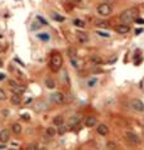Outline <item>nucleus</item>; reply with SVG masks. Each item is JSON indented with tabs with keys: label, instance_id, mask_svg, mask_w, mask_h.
I'll return each instance as SVG.
<instances>
[{
	"label": "nucleus",
	"instance_id": "f257e3e1",
	"mask_svg": "<svg viewBox=\"0 0 144 150\" xmlns=\"http://www.w3.org/2000/svg\"><path fill=\"white\" fill-rule=\"evenodd\" d=\"M138 17H139V8L131 7V8H128L126 10L123 11V13L119 15V19H120V22L124 23V24L130 25L131 23L138 19Z\"/></svg>",
	"mask_w": 144,
	"mask_h": 150
},
{
	"label": "nucleus",
	"instance_id": "f03ea898",
	"mask_svg": "<svg viewBox=\"0 0 144 150\" xmlns=\"http://www.w3.org/2000/svg\"><path fill=\"white\" fill-rule=\"evenodd\" d=\"M63 66V58L60 53H53L51 56V61H49V68L52 72H58Z\"/></svg>",
	"mask_w": 144,
	"mask_h": 150
},
{
	"label": "nucleus",
	"instance_id": "7ed1b4c3",
	"mask_svg": "<svg viewBox=\"0 0 144 150\" xmlns=\"http://www.w3.org/2000/svg\"><path fill=\"white\" fill-rule=\"evenodd\" d=\"M98 13L101 17H109L113 13V7H111L109 3H102L98 7Z\"/></svg>",
	"mask_w": 144,
	"mask_h": 150
},
{
	"label": "nucleus",
	"instance_id": "20e7f679",
	"mask_svg": "<svg viewBox=\"0 0 144 150\" xmlns=\"http://www.w3.org/2000/svg\"><path fill=\"white\" fill-rule=\"evenodd\" d=\"M125 139H126V141H128L129 144H131V145H138V144H140V137L138 136L135 132L128 131L125 134Z\"/></svg>",
	"mask_w": 144,
	"mask_h": 150
},
{
	"label": "nucleus",
	"instance_id": "39448f33",
	"mask_svg": "<svg viewBox=\"0 0 144 150\" xmlns=\"http://www.w3.org/2000/svg\"><path fill=\"white\" fill-rule=\"evenodd\" d=\"M49 98H51V101L53 102V104L61 105V104H63V102H64L66 96H64L62 92H53L51 96H49Z\"/></svg>",
	"mask_w": 144,
	"mask_h": 150
},
{
	"label": "nucleus",
	"instance_id": "423d86ee",
	"mask_svg": "<svg viewBox=\"0 0 144 150\" xmlns=\"http://www.w3.org/2000/svg\"><path fill=\"white\" fill-rule=\"evenodd\" d=\"M130 106H131V108H133L134 111H137V112H143L144 111V104H143V101H140L139 98H133L131 100Z\"/></svg>",
	"mask_w": 144,
	"mask_h": 150
},
{
	"label": "nucleus",
	"instance_id": "0eeeda50",
	"mask_svg": "<svg viewBox=\"0 0 144 150\" xmlns=\"http://www.w3.org/2000/svg\"><path fill=\"white\" fill-rule=\"evenodd\" d=\"M10 139V131L8 130V129H3L1 131H0V143L5 144L8 143Z\"/></svg>",
	"mask_w": 144,
	"mask_h": 150
},
{
	"label": "nucleus",
	"instance_id": "6e6552de",
	"mask_svg": "<svg viewBox=\"0 0 144 150\" xmlns=\"http://www.w3.org/2000/svg\"><path fill=\"white\" fill-rule=\"evenodd\" d=\"M115 30H116L119 34H126V33H129V32H130V25L121 23V24H119V25L116 26Z\"/></svg>",
	"mask_w": 144,
	"mask_h": 150
},
{
	"label": "nucleus",
	"instance_id": "1a4fd4ad",
	"mask_svg": "<svg viewBox=\"0 0 144 150\" xmlns=\"http://www.w3.org/2000/svg\"><path fill=\"white\" fill-rule=\"evenodd\" d=\"M76 38H77V40L81 44H85L89 42V35L86 33H84V32H77V33H76Z\"/></svg>",
	"mask_w": 144,
	"mask_h": 150
},
{
	"label": "nucleus",
	"instance_id": "9d476101",
	"mask_svg": "<svg viewBox=\"0 0 144 150\" xmlns=\"http://www.w3.org/2000/svg\"><path fill=\"white\" fill-rule=\"evenodd\" d=\"M81 121H82L81 115H73V116H71V117H70V120H68L70 126H77Z\"/></svg>",
	"mask_w": 144,
	"mask_h": 150
},
{
	"label": "nucleus",
	"instance_id": "9b49d317",
	"mask_svg": "<svg viewBox=\"0 0 144 150\" xmlns=\"http://www.w3.org/2000/svg\"><path fill=\"white\" fill-rule=\"evenodd\" d=\"M96 124H98V120H96L95 116H87L85 119V125L87 128H94V126H96Z\"/></svg>",
	"mask_w": 144,
	"mask_h": 150
},
{
	"label": "nucleus",
	"instance_id": "f8f14e48",
	"mask_svg": "<svg viewBox=\"0 0 144 150\" xmlns=\"http://www.w3.org/2000/svg\"><path fill=\"white\" fill-rule=\"evenodd\" d=\"M96 130H98V134L101 135V136H106V135L109 134V129H108V126L105 125V124H100Z\"/></svg>",
	"mask_w": 144,
	"mask_h": 150
},
{
	"label": "nucleus",
	"instance_id": "ddd939ff",
	"mask_svg": "<svg viewBox=\"0 0 144 150\" xmlns=\"http://www.w3.org/2000/svg\"><path fill=\"white\" fill-rule=\"evenodd\" d=\"M90 61L92 62L95 66H100V64H102L104 63V61H102V58L100 57V56H98V54H92L90 57Z\"/></svg>",
	"mask_w": 144,
	"mask_h": 150
},
{
	"label": "nucleus",
	"instance_id": "4468645a",
	"mask_svg": "<svg viewBox=\"0 0 144 150\" xmlns=\"http://www.w3.org/2000/svg\"><path fill=\"white\" fill-rule=\"evenodd\" d=\"M10 101H11V104H13V105H19L20 101H22V96H20V93L14 92L13 95H11V97H10Z\"/></svg>",
	"mask_w": 144,
	"mask_h": 150
},
{
	"label": "nucleus",
	"instance_id": "2eb2a0df",
	"mask_svg": "<svg viewBox=\"0 0 144 150\" xmlns=\"http://www.w3.org/2000/svg\"><path fill=\"white\" fill-rule=\"evenodd\" d=\"M64 124V117L62 116V115H57V116H54V119H53V125L54 126H61V125H63Z\"/></svg>",
	"mask_w": 144,
	"mask_h": 150
},
{
	"label": "nucleus",
	"instance_id": "dca6fc26",
	"mask_svg": "<svg viewBox=\"0 0 144 150\" xmlns=\"http://www.w3.org/2000/svg\"><path fill=\"white\" fill-rule=\"evenodd\" d=\"M11 131H13L15 135H19L20 132H22V125H20V124L14 122L13 125H11Z\"/></svg>",
	"mask_w": 144,
	"mask_h": 150
},
{
	"label": "nucleus",
	"instance_id": "f3484780",
	"mask_svg": "<svg viewBox=\"0 0 144 150\" xmlns=\"http://www.w3.org/2000/svg\"><path fill=\"white\" fill-rule=\"evenodd\" d=\"M25 90H27V88H25V86L24 85H18V86H15L13 88V91L15 93H20V95H22L23 92H25Z\"/></svg>",
	"mask_w": 144,
	"mask_h": 150
},
{
	"label": "nucleus",
	"instance_id": "a211bd4d",
	"mask_svg": "<svg viewBox=\"0 0 144 150\" xmlns=\"http://www.w3.org/2000/svg\"><path fill=\"white\" fill-rule=\"evenodd\" d=\"M73 25L77 26V28H85V26H86V23L81 19H73Z\"/></svg>",
	"mask_w": 144,
	"mask_h": 150
},
{
	"label": "nucleus",
	"instance_id": "6ab92c4d",
	"mask_svg": "<svg viewBox=\"0 0 144 150\" xmlns=\"http://www.w3.org/2000/svg\"><path fill=\"white\" fill-rule=\"evenodd\" d=\"M56 134H57V131H56V129H54V128H52V126H51V128H47V130H46V135H47L48 137H53Z\"/></svg>",
	"mask_w": 144,
	"mask_h": 150
},
{
	"label": "nucleus",
	"instance_id": "aec40b11",
	"mask_svg": "<svg viewBox=\"0 0 144 150\" xmlns=\"http://www.w3.org/2000/svg\"><path fill=\"white\" fill-rule=\"evenodd\" d=\"M44 83H46V87H48L49 90H53V88L56 87V83H54V81L52 78H47Z\"/></svg>",
	"mask_w": 144,
	"mask_h": 150
},
{
	"label": "nucleus",
	"instance_id": "412c9836",
	"mask_svg": "<svg viewBox=\"0 0 144 150\" xmlns=\"http://www.w3.org/2000/svg\"><path fill=\"white\" fill-rule=\"evenodd\" d=\"M52 19L56 20V22H60V23L64 22V17L60 15V14H57V13H52Z\"/></svg>",
	"mask_w": 144,
	"mask_h": 150
},
{
	"label": "nucleus",
	"instance_id": "4be33fe9",
	"mask_svg": "<svg viewBox=\"0 0 144 150\" xmlns=\"http://www.w3.org/2000/svg\"><path fill=\"white\" fill-rule=\"evenodd\" d=\"M37 37H38V39L43 40V42L49 40V34L48 33H39V34H37Z\"/></svg>",
	"mask_w": 144,
	"mask_h": 150
},
{
	"label": "nucleus",
	"instance_id": "5701e85b",
	"mask_svg": "<svg viewBox=\"0 0 144 150\" xmlns=\"http://www.w3.org/2000/svg\"><path fill=\"white\" fill-rule=\"evenodd\" d=\"M67 52H68V54H70V57H71V58L77 57V51H76L75 48H68V51H67Z\"/></svg>",
	"mask_w": 144,
	"mask_h": 150
},
{
	"label": "nucleus",
	"instance_id": "b1692460",
	"mask_svg": "<svg viewBox=\"0 0 144 150\" xmlns=\"http://www.w3.org/2000/svg\"><path fill=\"white\" fill-rule=\"evenodd\" d=\"M96 34L102 38H110V33H106V32H102V30H96Z\"/></svg>",
	"mask_w": 144,
	"mask_h": 150
},
{
	"label": "nucleus",
	"instance_id": "393cba45",
	"mask_svg": "<svg viewBox=\"0 0 144 150\" xmlns=\"http://www.w3.org/2000/svg\"><path fill=\"white\" fill-rule=\"evenodd\" d=\"M58 130H57V132H58V134H60V135H63L64 134V132H66V130H67V128H66V126H64V125H61V126H58Z\"/></svg>",
	"mask_w": 144,
	"mask_h": 150
},
{
	"label": "nucleus",
	"instance_id": "a878e982",
	"mask_svg": "<svg viewBox=\"0 0 144 150\" xmlns=\"http://www.w3.org/2000/svg\"><path fill=\"white\" fill-rule=\"evenodd\" d=\"M95 24H96V26H101V28H108V26H109V23H106V22H100V20H98Z\"/></svg>",
	"mask_w": 144,
	"mask_h": 150
},
{
	"label": "nucleus",
	"instance_id": "bb28decb",
	"mask_svg": "<svg viewBox=\"0 0 144 150\" xmlns=\"http://www.w3.org/2000/svg\"><path fill=\"white\" fill-rule=\"evenodd\" d=\"M96 83H98V78H92V79H89V81H87V86L89 87H94Z\"/></svg>",
	"mask_w": 144,
	"mask_h": 150
},
{
	"label": "nucleus",
	"instance_id": "cd10ccee",
	"mask_svg": "<svg viewBox=\"0 0 144 150\" xmlns=\"http://www.w3.org/2000/svg\"><path fill=\"white\" fill-rule=\"evenodd\" d=\"M37 20H38V22H40V24H42V25H48L47 20H46V19H43V18L40 17V15H37Z\"/></svg>",
	"mask_w": 144,
	"mask_h": 150
},
{
	"label": "nucleus",
	"instance_id": "c85d7f7f",
	"mask_svg": "<svg viewBox=\"0 0 144 150\" xmlns=\"http://www.w3.org/2000/svg\"><path fill=\"white\" fill-rule=\"evenodd\" d=\"M5 98H7V93H5L4 90H1V88H0V100H1V101H4Z\"/></svg>",
	"mask_w": 144,
	"mask_h": 150
},
{
	"label": "nucleus",
	"instance_id": "c756f323",
	"mask_svg": "<svg viewBox=\"0 0 144 150\" xmlns=\"http://www.w3.org/2000/svg\"><path fill=\"white\" fill-rule=\"evenodd\" d=\"M106 146H108V149H110V150H115V144L113 143V141H110V143H108L106 144Z\"/></svg>",
	"mask_w": 144,
	"mask_h": 150
},
{
	"label": "nucleus",
	"instance_id": "7c9ffc66",
	"mask_svg": "<svg viewBox=\"0 0 144 150\" xmlns=\"http://www.w3.org/2000/svg\"><path fill=\"white\" fill-rule=\"evenodd\" d=\"M40 26H42V24H39V23H33V24H32V30H36V29H39Z\"/></svg>",
	"mask_w": 144,
	"mask_h": 150
},
{
	"label": "nucleus",
	"instance_id": "2f4dec72",
	"mask_svg": "<svg viewBox=\"0 0 144 150\" xmlns=\"http://www.w3.org/2000/svg\"><path fill=\"white\" fill-rule=\"evenodd\" d=\"M37 146L36 144H29V145L27 146V150H37Z\"/></svg>",
	"mask_w": 144,
	"mask_h": 150
},
{
	"label": "nucleus",
	"instance_id": "473e14b6",
	"mask_svg": "<svg viewBox=\"0 0 144 150\" xmlns=\"http://www.w3.org/2000/svg\"><path fill=\"white\" fill-rule=\"evenodd\" d=\"M22 119L25 120V121H29V120H31V116H29L28 114H23V115H22Z\"/></svg>",
	"mask_w": 144,
	"mask_h": 150
},
{
	"label": "nucleus",
	"instance_id": "72a5a7b5",
	"mask_svg": "<svg viewBox=\"0 0 144 150\" xmlns=\"http://www.w3.org/2000/svg\"><path fill=\"white\" fill-rule=\"evenodd\" d=\"M9 85H10V87H11V88H14L15 86H18V83H17V82L14 81V79H10V81H9Z\"/></svg>",
	"mask_w": 144,
	"mask_h": 150
},
{
	"label": "nucleus",
	"instance_id": "f704fd0d",
	"mask_svg": "<svg viewBox=\"0 0 144 150\" xmlns=\"http://www.w3.org/2000/svg\"><path fill=\"white\" fill-rule=\"evenodd\" d=\"M37 150H47V148H46V146H43V145H38Z\"/></svg>",
	"mask_w": 144,
	"mask_h": 150
},
{
	"label": "nucleus",
	"instance_id": "c9c22d12",
	"mask_svg": "<svg viewBox=\"0 0 144 150\" xmlns=\"http://www.w3.org/2000/svg\"><path fill=\"white\" fill-rule=\"evenodd\" d=\"M135 22H137L138 24H144V19H139V18H138V19L135 20Z\"/></svg>",
	"mask_w": 144,
	"mask_h": 150
},
{
	"label": "nucleus",
	"instance_id": "e433bc0d",
	"mask_svg": "<svg viewBox=\"0 0 144 150\" xmlns=\"http://www.w3.org/2000/svg\"><path fill=\"white\" fill-rule=\"evenodd\" d=\"M143 32V29H137V30H135V35H138V34H140Z\"/></svg>",
	"mask_w": 144,
	"mask_h": 150
},
{
	"label": "nucleus",
	"instance_id": "4c0bfd02",
	"mask_svg": "<svg viewBox=\"0 0 144 150\" xmlns=\"http://www.w3.org/2000/svg\"><path fill=\"white\" fill-rule=\"evenodd\" d=\"M3 79H5V75L4 73H0V81H3Z\"/></svg>",
	"mask_w": 144,
	"mask_h": 150
},
{
	"label": "nucleus",
	"instance_id": "58836bf2",
	"mask_svg": "<svg viewBox=\"0 0 144 150\" xmlns=\"http://www.w3.org/2000/svg\"><path fill=\"white\" fill-rule=\"evenodd\" d=\"M4 46H3V44H0V53H1V52H4Z\"/></svg>",
	"mask_w": 144,
	"mask_h": 150
},
{
	"label": "nucleus",
	"instance_id": "ea45409f",
	"mask_svg": "<svg viewBox=\"0 0 144 150\" xmlns=\"http://www.w3.org/2000/svg\"><path fill=\"white\" fill-rule=\"evenodd\" d=\"M3 149H5V146L4 145H0V150H3Z\"/></svg>",
	"mask_w": 144,
	"mask_h": 150
},
{
	"label": "nucleus",
	"instance_id": "a19ab883",
	"mask_svg": "<svg viewBox=\"0 0 144 150\" xmlns=\"http://www.w3.org/2000/svg\"><path fill=\"white\" fill-rule=\"evenodd\" d=\"M0 67H3V61L0 59Z\"/></svg>",
	"mask_w": 144,
	"mask_h": 150
},
{
	"label": "nucleus",
	"instance_id": "79ce46f5",
	"mask_svg": "<svg viewBox=\"0 0 144 150\" xmlns=\"http://www.w3.org/2000/svg\"><path fill=\"white\" fill-rule=\"evenodd\" d=\"M75 1H76V3H81L82 0H75Z\"/></svg>",
	"mask_w": 144,
	"mask_h": 150
},
{
	"label": "nucleus",
	"instance_id": "37998d69",
	"mask_svg": "<svg viewBox=\"0 0 144 150\" xmlns=\"http://www.w3.org/2000/svg\"><path fill=\"white\" fill-rule=\"evenodd\" d=\"M1 37H3V35H1V34H0V38H1Z\"/></svg>",
	"mask_w": 144,
	"mask_h": 150
}]
</instances>
